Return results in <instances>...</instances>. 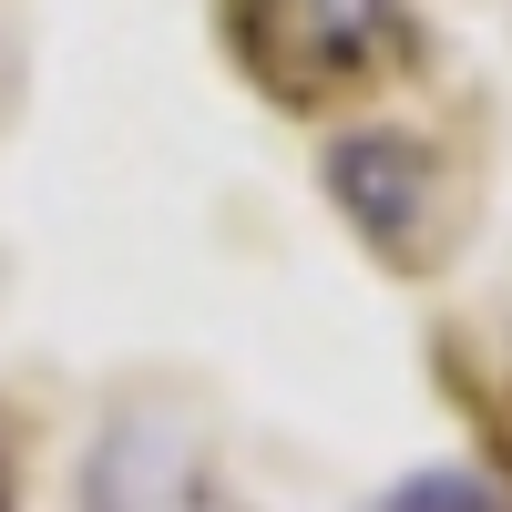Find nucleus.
Instances as JSON below:
<instances>
[{
  "label": "nucleus",
  "mask_w": 512,
  "mask_h": 512,
  "mask_svg": "<svg viewBox=\"0 0 512 512\" xmlns=\"http://www.w3.org/2000/svg\"><path fill=\"white\" fill-rule=\"evenodd\" d=\"M369 512H512L482 472H410V482H390Z\"/></svg>",
  "instance_id": "obj_4"
},
{
  "label": "nucleus",
  "mask_w": 512,
  "mask_h": 512,
  "mask_svg": "<svg viewBox=\"0 0 512 512\" xmlns=\"http://www.w3.org/2000/svg\"><path fill=\"white\" fill-rule=\"evenodd\" d=\"M82 512H205V461L164 410H113L82 451Z\"/></svg>",
  "instance_id": "obj_3"
},
{
  "label": "nucleus",
  "mask_w": 512,
  "mask_h": 512,
  "mask_svg": "<svg viewBox=\"0 0 512 512\" xmlns=\"http://www.w3.org/2000/svg\"><path fill=\"white\" fill-rule=\"evenodd\" d=\"M0 512H21V451H11V420H0Z\"/></svg>",
  "instance_id": "obj_5"
},
{
  "label": "nucleus",
  "mask_w": 512,
  "mask_h": 512,
  "mask_svg": "<svg viewBox=\"0 0 512 512\" xmlns=\"http://www.w3.org/2000/svg\"><path fill=\"white\" fill-rule=\"evenodd\" d=\"M205 512H226V502H205Z\"/></svg>",
  "instance_id": "obj_6"
},
{
  "label": "nucleus",
  "mask_w": 512,
  "mask_h": 512,
  "mask_svg": "<svg viewBox=\"0 0 512 512\" xmlns=\"http://www.w3.org/2000/svg\"><path fill=\"white\" fill-rule=\"evenodd\" d=\"M400 41V0H246V52L277 93H328Z\"/></svg>",
  "instance_id": "obj_1"
},
{
  "label": "nucleus",
  "mask_w": 512,
  "mask_h": 512,
  "mask_svg": "<svg viewBox=\"0 0 512 512\" xmlns=\"http://www.w3.org/2000/svg\"><path fill=\"white\" fill-rule=\"evenodd\" d=\"M318 175H328V205L349 216L369 246H420V226H431V195H441V164L431 144H410L390 134V123H359V134H328L318 154Z\"/></svg>",
  "instance_id": "obj_2"
}]
</instances>
